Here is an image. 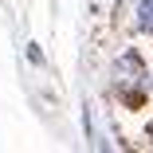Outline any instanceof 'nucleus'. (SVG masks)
Returning <instances> with one entry per match:
<instances>
[{
  "label": "nucleus",
  "instance_id": "obj_3",
  "mask_svg": "<svg viewBox=\"0 0 153 153\" xmlns=\"http://www.w3.org/2000/svg\"><path fill=\"white\" fill-rule=\"evenodd\" d=\"M149 141H153V126H149Z\"/></svg>",
  "mask_w": 153,
  "mask_h": 153
},
{
  "label": "nucleus",
  "instance_id": "obj_1",
  "mask_svg": "<svg viewBox=\"0 0 153 153\" xmlns=\"http://www.w3.org/2000/svg\"><path fill=\"white\" fill-rule=\"evenodd\" d=\"M110 86H114V94L126 102V106H137L145 98V86H149V71L141 63V55L137 51H122L114 59V67H110Z\"/></svg>",
  "mask_w": 153,
  "mask_h": 153
},
{
  "label": "nucleus",
  "instance_id": "obj_2",
  "mask_svg": "<svg viewBox=\"0 0 153 153\" xmlns=\"http://www.w3.org/2000/svg\"><path fill=\"white\" fill-rule=\"evenodd\" d=\"M137 27L145 36H153V0H141L137 4Z\"/></svg>",
  "mask_w": 153,
  "mask_h": 153
}]
</instances>
